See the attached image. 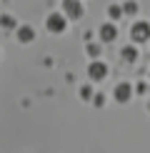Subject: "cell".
<instances>
[{"label":"cell","mask_w":150,"mask_h":153,"mask_svg":"<svg viewBox=\"0 0 150 153\" xmlns=\"http://www.w3.org/2000/svg\"><path fill=\"white\" fill-rule=\"evenodd\" d=\"M115 100H120V103H125V100H130V93H133V88H130V83H120V85H115Z\"/></svg>","instance_id":"6da1fadb"},{"label":"cell","mask_w":150,"mask_h":153,"mask_svg":"<svg viewBox=\"0 0 150 153\" xmlns=\"http://www.w3.org/2000/svg\"><path fill=\"white\" fill-rule=\"evenodd\" d=\"M148 35H150V25H148V23L133 25V40H145Z\"/></svg>","instance_id":"7a4b0ae2"},{"label":"cell","mask_w":150,"mask_h":153,"mask_svg":"<svg viewBox=\"0 0 150 153\" xmlns=\"http://www.w3.org/2000/svg\"><path fill=\"white\" fill-rule=\"evenodd\" d=\"M88 73H90V78H95V80H100V78H105V73H108V68H105V63H93L90 68H88Z\"/></svg>","instance_id":"3957f363"},{"label":"cell","mask_w":150,"mask_h":153,"mask_svg":"<svg viewBox=\"0 0 150 153\" xmlns=\"http://www.w3.org/2000/svg\"><path fill=\"white\" fill-rule=\"evenodd\" d=\"M48 28H50V30H55V33H60V30L65 28V20H62V15H58V13H55V15H50V18H48Z\"/></svg>","instance_id":"277c9868"},{"label":"cell","mask_w":150,"mask_h":153,"mask_svg":"<svg viewBox=\"0 0 150 153\" xmlns=\"http://www.w3.org/2000/svg\"><path fill=\"white\" fill-rule=\"evenodd\" d=\"M65 8H68V15H73V18L80 15V5L73 3V0H65Z\"/></svg>","instance_id":"5b68a950"},{"label":"cell","mask_w":150,"mask_h":153,"mask_svg":"<svg viewBox=\"0 0 150 153\" xmlns=\"http://www.w3.org/2000/svg\"><path fill=\"white\" fill-rule=\"evenodd\" d=\"M18 38H20L23 43H30V40H33V28H28V25H25V28H20Z\"/></svg>","instance_id":"8992f818"},{"label":"cell","mask_w":150,"mask_h":153,"mask_svg":"<svg viewBox=\"0 0 150 153\" xmlns=\"http://www.w3.org/2000/svg\"><path fill=\"white\" fill-rule=\"evenodd\" d=\"M100 33H103V40H112V38H115V28H112V25H103Z\"/></svg>","instance_id":"52a82bcc"},{"label":"cell","mask_w":150,"mask_h":153,"mask_svg":"<svg viewBox=\"0 0 150 153\" xmlns=\"http://www.w3.org/2000/svg\"><path fill=\"white\" fill-rule=\"evenodd\" d=\"M123 53H125V60H133L135 55H138V50H133V48H125Z\"/></svg>","instance_id":"ba28073f"},{"label":"cell","mask_w":150,"mask_h":153,"mask_svg":"<svg viewBox=\"0 0 150 153\" xmlns=\"http://www.w3.org/2000/svg\"><path fill=\"white\" fill-rule=\"evenodd\" d=\"M90 93H93V91H90V88H88V85L83 88V91H80V95H83V98H90Z\"/></svg>","instance_id":"9c48e42d"},{"label":"cell","mask_w":150,"mask_h":153,"mask_svg":"<svg viewBox=\"0 0 150 153\" xmlns=\"http://www.w3.org/2000/svg\"><path fill=\"white\" fill-rule=\"evenodd\" d=\"M88 53H90V55H98L100 48H98V45H90V48H88Z\"/></svg>","instance_id":"30bf717a"},{"label":"cell","mask_w":150,"mask_h":153,"mask_svg":"<svg viewBox=\"0 0 150 153\" xmlns=\"http://www.w3.org/2000/svg\"><path fill=\"white\" fill-rule=\"evenodd\" d=\"M110 15H112V18H118V15H120V8H115V5H112V8H110Z\"/></svg>","instance_id":"8fae6325"},{"label":"cell","mask_w":150,"mask_h":153,"mask_svg":"<svg viewBox=\"0 0 150 153\" xmlns=\"http://www.w3.org/2000/svg\"><path fill=\"white\" fill-rule=\"evenodd\" d=\"M93 100H95V105H103V103H105V98H103V95H95Z\"/></svg>","instance_id":"7c38bea8"}]
</instances>
